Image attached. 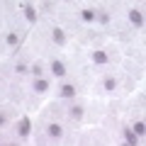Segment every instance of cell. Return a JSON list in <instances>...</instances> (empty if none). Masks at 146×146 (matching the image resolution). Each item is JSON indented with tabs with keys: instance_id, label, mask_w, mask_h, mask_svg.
<instances>
[{
	"instance_id": "6da1fadb",
	"label": "cell",
	"mask_w": 146,
	"mask_h": 146,
	"mask_svg": "<svg viewBox=\"0 0 146 146\" xmlns=\"http://www.w3.org/2000/svg\"><path fill=\"white\" fill-rule=\"evenodd\" d=\"M22 10H25L27 22H29V25H34V22H36V10H34V5H22Z\"/></svg>"
},
{
	"instance_id": "277c9868",
	"label": "cell",
	"mask_w": 146,
	"mask_h": 146,
	"mask_svg": "<svg viewBox=\"0 0 146 146\" xmlns=\"http://www.w3.org/2000/svg\"><path fill=\"white\" fill-rule=\"evenodd\" d=\"M129 20L134 22L136 27H144V15H141V10H129Z\"/></svg>"
},
{
	"instance_id": "30bf717a",
	"label": "cell",
	"mask_w": 146,
	"mask_h": 146,
	"mask_svg": "<svg viewBox=\"0 0 146 146\" xmlns=\"http://www.w3.org/2000/svg\"><path fill=\"white\" fill-rule=\"evenodd\" d=\"M49 136H61V127H58V124H49Z\"/></svg>"
},
{
	"instance_id": "ac0fdd59",
	"label": "cell",
	"mask_w": 146,
	"mask_h": 146,
	"mask_svg": "<svg viewBox=\"0 0 146 146\" xmlns=\"http://www.w3.org/2000/svg\"><path fill=\"white\" fill-rule=\"evenodd\" d=\"M0 124H5V115L3 112H0Z\"/></svg>"
},
{
	"instance_id": "7c38bea8",
	"label": "cell",
	"mask_w": 146,
	"mask_h": 146,
	"mask_svg": "<svg viewBox=\"0 0 146 146\" xmlns=\"http://www.w3.org/2000/svg\"><path fill=\"white\" fill-rule=\"evenodd\" d=\"M83 20L85 22H93L95 20V10H83Z\"/></svg>"
},
{
	"instance_id": "3957f363",
	"label": "cell",
	"mask_w": 146,
	"mask_h": 146,
	"mask_svg": "<svg viewBox=\"0 0 146 146\" xmlns=\"http://www.w3.org/2000/svg\"><path fill=\"white\" fill-rule=\"evenodd\" d=\"M122 131H124V139H127L124 144H129V146H136V144H139V141H136V134L131 131V127H124Z\"/></svg>"
},
{
	"instance_id": "4fadbf2b",
	"label": "cell",
	"mask_w": 146,
	"mask_h": 146,
	"mask_svg": "<svg viewBox=\"0 0 146 146\" xmlns=\"http://www.w3.org/2000/svg\"><path fill=\"white\" fill-rule=\"evenodd\" d=\"M144 129H146V124H144V122H136V124H134V129H131V131H136V134H144Z\"/></svg>"
},
{
	"instance_id": "d6986e66",
	"label": "cell",
	"mask_w": 146,
	"mask_h": 146,
	"mask_svg": "<svg viewBox=\"0 0 146 146\" xmlns=\"http://www.w3.org/2000/svg\"><path fill=\"white\" fill-rule=\"evenodd\" d=\"M122 146H129V144H122Z\"/></svg>"
},
{
	"instance_id": "8992f818",
	"label": "cell",
	"mask_w": 146,
	"mask_h": 146,
	"mask_svg": "<svg viewBox=\"0 0 146 146\" xmlns=\"http://www.w3.org/2000/svg\"><path fill=\"white\" fill-rule=\"evenodd\" d=\"M58 95H61V98H73V95H76V88H73V85H61Z\"/></svg>"
},
{
	"instance_id": "ba28073f",
	"label": "cell",
	"mask_w": 146,
	"mask_h": 146,
	"mask_svg": "<svg viewBox=\"0 0 146 146\" xmlns=\"http://www.w3.org/2000/svg\"><path fill=\"white\" fill-rule=\"evenodd\" d=\"M93 61L102 66V63H107V54H105V51H95V54H93Z\"/></svg>"
},
{
	"instance_id": "9a60e30c",
	"label": "cell",
	"mask_w": 146,
	"mask_h": 146,
	"mask_svg": "<svg viewBox=\"0 0 146 146\" xmlns=\"http://www.w3.org/2000/svg\"><path fill=\"white\" fill-rule=\"evenodd\" d=\"M71 115H73V117H78V119H80V117H83V107H73V110H71Z\"/></svg>"
},
{
	"instance_id": "52a82bcc",
	"label": "cell",
	"mask_w": 146,
	"mask_h": 146,
	"mask_svg": "<svg viewBox=\"0 0 146 146\" xmlns=\"http://www.w3.org/2000/svg\"><path fill=\"white\" fill-rule=\"evenodd\" d=\"M54 42H56L58 46H61V44H66V34H63V29H58V27L54 29Z\"/></svg>"
},
{
	"instance_id": "e0dca14e",
	"label": "cell",
	"mask_w": 146,
	"mask_h": 146,
	"mask_svg": "<svg viewBox=\"0 0 146 146\" xmlns=\"http://www.w3.org/2000/svg\"><path fill=\"white\" fill-rule=\"evenodd\" d=\"M32 73H34L36 78H39V76H42V68H39V66H32Z\"/></svg>"
},
{
	"instance_id": "8fae6325",
	"label": "cell",
	"mask_w": 146,
	"mask_h": 146,
	"mask_svg": "<svg viewBox=\"0 0 146 146\" xmlns=\"http://www.w3.org/2000/svg\"><path fill=\"white\" fill-rule=\"evenodd\" d=\"M5 42L10 44V46H17V34H15V32H10V34L5 36Z\"/></svg>"
},
{
	"instance_id": "9c48e42d",
	"label": "cell",
	"mask_w": 146,
	"mask_h": 146,
	"mask_svg": "<svg viewBox=\"0 0 146 146\" xmlns=\"http://www.w3.org/2000/svg\"><path fill=\"white\" fill-rule=\"evenodd\" d=\"M34 88H36V93H44V90H49V83H46V80H44V78H36Z\"/></svg>"
},
{
	"instance_id": "5bb4252c",
	"label": "cell",
	"mask_w": 146,
	"mask_h": 146,
	"mask_svg": "<svg viewBox=\"0 0 146 146\" xmlns=\"http://www.w3.org/2000/svg\"><path fill=\"white\" fill-rule=\"evenodd\" d=\"M102 85H105L107 90H115V85H117V83H115V78H105V83H102Z\"/></svg>"
},
{
	"instance_id": "ffe728a7",
	"label": "cell",
	"mask_w": 146,
	"mask_h": 146,
	"mask_svg": "<svg viewBox=\"0 0 146 146\" xmlns=\"http://www.w3.org/2000/svg\"><path fill=\"white\" fill-rule=\"evenodd\" d=\"M12 146H15V144H12Z\"/></svg>"
},
{
	"instance_id": "7a4b0ae2",
	"label": "cell",
	"mask_w": 146,
	"mask_h": 146,
	"mask_svg": "<svg viewBox=\"0 0 146 146\" xmlns=\"http://www.w3.org/2000/svg\"><path fill=\"white\" fill-rule=\"evenodd\" d=\"M17 129H20V136H27V134H29V129H32L29 117H22V119H20V127H17Z\"/></svg>"
},
{
	"instance_id": "5b68a950",
	"label": "cell",
	"mask_w": 146,
	"mask_h": 146,
	"mask_svg": "<svg viewBox=\"0 0 146 146\" xmlns=\"http://www.w3.org/2000/svg\"><path fill=\"white\" fill-rule=\"evenodd\" d=\"M51 71H54V76H56V78L66 76V66H63L61 61H54V63H51Z\"/></svg>"
},
{
	"instance_id": "2e32d148",
	"label": "cell",
	"mask_w": 146,
	"mask_h": 146,
	"mask_svg": "<svg viewBox=\"0 0 146 146\" xmlns=\"http://www.w3.org/2000/svg\"><path fill=\"white\" fill-rule=\"evenodd\" d=\"M98 20L102 22V25H107V22H110V17H107V12H98Z\"/></svg>"
}]
</instances>
